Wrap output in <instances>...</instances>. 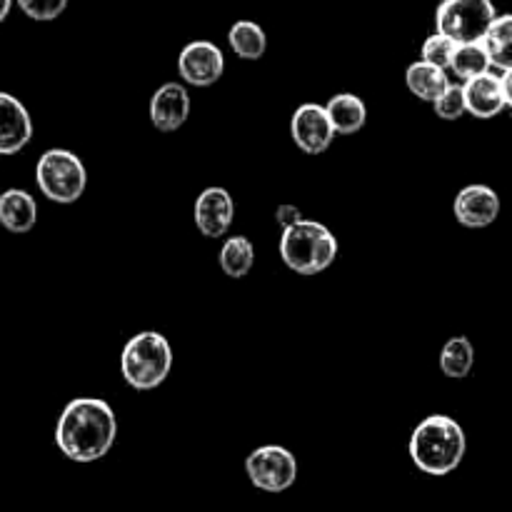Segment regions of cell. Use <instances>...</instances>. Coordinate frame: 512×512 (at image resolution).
<instances>
[{
    "instance_id": "1",
    "label": "cell",
    "mask_w": 512,
    "mask_h": 512,
    "mask_svg": "<svg viewBox=\"0 0 512 512\" xmlns=\"http://www.w3.org/2000/svg\"><path fill=\"white\" fill-rule=\"evenodd\" d=\"M118 438V418L100 398H75L55 423V445L73 463L105 458Z\"/></svg>"
},
{
    "instance_id": "2",
    "label": "cell",
    "mask_w": 512,
    "mask_h": 512,
    "mask_svg": "<svg viewBox=\"0 0 512 512\" xmlns=\"http://www.w3.org/2000/svg\"><path fill=\"white\" fill-rule=\"evenodd\" d=\"M465 450H468V438L458 420L438 413L428 415L415 425L408 445L415 468L433 478H443V475L458 470L465 458Z\"/></svg>"
},
{
    "instance_id": "3",
    "label": "cell",
    "mask_w": 512,
    "mask_h": 512,
    "mask_svg": "<svg viewBox=\"0 0 512 512\" xmlns=\"http://www.w3.org/2000/svg\"><path fill=\"white\" fill-rule=\"evenodd\" d=\"M338 238L318 220H298L280 235V258L293 273L318 275L338 258Z\"/></svg>"
},
{
    "instance_id": "4",
    "label": "cell",
    "mask_w": 512,
    "mask_h": 512,
    "mask_svg": "<svg viewBox=\"0 0 512 512\" xmlns=\"http://www.w3.org/2000/svg\"><path fill=\"white\" fill-rule=\"evenodd\" d=\"M173 370V348L168 338L155 330H143L125 343L120 355V373L133 390H155Z\"/></svg>"
},
{
    "instance_id": "5",
    "label": "cell",
    "mask_w": 512,
    "mask_h": 512,
    "mask_svg": "<svg viewBox=\"0 0 512 512\" xmlns=\"http://www.w3.org/2000/svg\"><path fill=\"white\" fill-rule=\"evenodd\" d=\"M35 183L48 200L70 205L83 198L88 188V170L73 150L50 148L40 155L35 165Z\"/></svg>"
},
{
    "instance_id": "6",
    "label": "cell",
    "mask_w": 512,
    "mask_h": 512,
    "mask_svg": "<svg viewBox=\"0 0 512 512\" xmlns=\"http://www.w3.org/2000/svg\"><path fill=\"white\" fill-rule=\"evenodd\" d=\"M493 0H443L435 10V33L460 43H480L495 20Z\"/></svg>"
},
{
    "instance_id": "7",
    "label": "cell",
    "mask_w": 512,
    "mask_h": 512,
    "mask_svg": "<svg viewBox=\"0 0 512 512\" xmlns=\"http://www.w3.org/2000/svg\"><path fill=\"white\" fill-rule=\"evenodd\" d=\"M245 473L263 493H285L298 480V460L283 445H263L245 458Z\"/></svg>"
},
{
    "instance_id": "8",
    "label": "cell",
    "mask_w": 512,
    "mask_h": 512,
    "mask_svg": "<svg viewBox=\"0 0 512 512\" xmlns=\"http://www.w3.org/2000/svg\"><path fill=\"white\" fill-rule=\"evenodd\" d=\"M178 73L183 83L195 88H208L218 83L225 73V55L210 40H193L178 55Z\"/></svg>"
},
{
    "instance_id": "9",
    "label": "cell",
    "mask_w": 512,
    "mask_h": 512,
    "mask_svg": "<svg viewBox=\"0 0 512 512\" xmlns=\"http://www.w3.org/2000/svg\"><path fill=\"white\" fill-rule=\"evenodd\" d=\"M290 138L303 153H325L335 140V130L325 113V105L303 103L300 108H295L293 118H290Z\"/></svg>"
},
{
    "instance_id": "10",
    "label": "cell",
    "mask_w": 512,
    "mask_h": 512,
    "mask_svg": "<svg viewBox=\"0 0 512 512\" xmlns=\"http://www.w3.org/2000/svg\"><path fill=\"white\" fill-rule=\"evenodd\" d=\"M195 228L200 230V235L210 240H218L223 235H228L230 225L235 220V200L220 185H210L195 200Z\"/></svg>"
},
{
    "instance_id": "11",
    "label": "cell",
    "mask_w": 512,
    "mask_h": 512,
    "mask_svg": "<svg viewBox=\"0 0 512 512\" xmlns=\"http://www.w3.org/2000/svg\"><path fill=\"white\" fill-rule=\"evenodd\" d=\"M453 213L455 220H458L463 228H488V225H493L500 215V195L495 193L490 185H465V188L455 195Z\"/></svg>"
},
{
    "instance_id": "12",
    "label": "cell",
    "mask_w": 512,
    "mask_h": 512,
    "mask_svg": "<svg viewBox=\"0 0 512 512\" xmlns=\"http://www.w3.org/2000/svg\"><path fill=\"white\" fill-rule=\"evenodd\" d=\"M150 123L160 133H175L190 115V93L183 83H163L148 105Z\"/></svg>"
},
{
    "instance_id": "13",
    "label": "cell",
    "mask_w": 512,
    "mask_h": 512,
    "mask_svg": "<svg viewBox=\"0 0 512 512\" xmlns=\"http://www.w3.org/2000/svg\"><path fill=\"white\" fill-rule=\"evenodd\" d=\"M33 138L28 108L15 95L0 93V155H15Z\"/></svg>"
},
{
    "instance_id": "14",
    "label": "cell",
    "mask_w": 512,
    "mask_h": 512,
    "mask_svg": "<svg viewBox=\"0 0 512 512\" xmlns=\"http://www.w3.org/2000/svg\"><path fill=\"white\" fill-rule=\"evenodd\" d=\"M463 95H465V110H468V115H473V118L478 120H493L495 115H500L505 108H508V105H505V93H503V83H500V75L490 73V70L488 73L465 80Z\"/></svg>"
},
{
    "instance_id": "15",
    "label": "cell",
    "mask_w": 512,
    "mask_h": 512,
    "mask_svg": "<svg viewBox=\"0 0 512 512\" xmlns=\"http://www.w3.org/2000/svg\"><path fill=\"white\" fill-rule=\"evenodd\" d=\"M38 223V203L23 188H8L0 193V225L13 235H25Z\"/></svg>"
},
{
    "instance_id": "16",
    "label": "cell",
    "mask_w": 512,
    "mask_h": 512,
    "mask_svg": "<svg viewBox=\"0 0 512 512\" xmlns=\"http://www.w3.org/2000/svg\"><path fill=\"white\" fill-rule=\"evenodd\" d=\"M325 113L333 123L335 135H355L365 128V120H368V108H365L363 98L355 93L333 95L325 103Z\"/></svg>"
},
{
    "instance_id": "17",
    "label": "cell",
    "mask_w": 512,
    "mask_h": 512,
    "mask_svg": "<svg viewBox=\"0 0 512 512\" xmlns=\"http://www.w3.org/2000/svg\"><path fill=\"white\" fill-rule=\"evenodd\" d=\"M448 83V70L425 63V60H415V63H410L408 70H405V85H408V90L418 100H425V103H433V100L448 88Z\"/></svg>"
},
{
    "instance_id": "18",
    "label": "cell",
    "mask_w": 512,
    "mask_h": 512,
    "mask_svg": "<svg viewBox=\"0 0 512 512\" xmlns=\"http://www.w3.org/2000/svg\"><path fill=\"white\" fill-rule=\"evenodd\" d=\"M483 48L488 50V58L493 68H512V13L495 15L488 33L483 35Z\"/></svg>"
},
{
    "instance_id": "19",
    "label": "cell",
    "mask_w": 512,
    "mask_h": 512,
    "mask_svg": "<svg viewBox=\"0 0 512 512\" xmlns=\"http://www.w3.org/2000/svg\"><path fill=\"white\" fill-rule=\"evenodd\" d=\"M228 43L238 58L260 60L268 50V35H265L263 25H258L255 20H238L230 25Z\"/></svg>"
},
{
    "instance_id": "20",
    "label": "cell",
    "mask_w": 512,
    "mask_h": 512,
    "mask_svg": "<svg viewBox=\"0 0 512 512\" xmlns=\"http://www.w3.org/2000/svg\"><path fill=\"white\" fill-rule=\"evenodd\" d=\"M475 365V345L465 335H455L440 350V370L445 378L463 380L473 373Z\"/></svg>"
},
{
    "instance_id": "21",
    "label": "cell",
    "mask_w": 512,
    "mask_h": 512,
    "mask_svg": "<svg viewBox=\"0 0 512 512\" xmlns=\"http://www.w3.org/2000/svg\"><path fill=\"white\" fill-rule=\"evenodd\" d=\"M255 265V245L245 235H230L220 248V268L228 278L243 280Z\"/></svg>"
},
{
    "instance_id": "22",
    "label": "cell",
    "mask_w": 512,
    "mask_h": 512,
    "mask_svg": "<svg viewBox=\"0 0 512 512\" xmlns=\"http://www.w3.org/2000/svg\"><path fill=\"white\" fill-rule=\"evenodd\" d=\"M493 68L488 58V50L483 48V43H460L455 45L453 60H450V73L458 80H470L475 75H483Z\"/></svg>"
},
{
    "instance_id": "23",
    "label": "cell",
    "mask_w": 512,
    "mask_h": 512,
    "mask_svg": "<svg viewBox=\"0 0 512 512\" xmlns=\"http://www.w3.org/2000/svg\"><path fill=\"white\" fill-rule=\"evenodd\" d=\"M433 110L440 120H448V123H455V120L463 118L468 110H465V95H463V83H453L450 80L448 88L433 100Z\"/></svg>"
},
{
    "instance_id": "24",
    "label": "cell",
    "mask_w": 512,
    "mask_h": 512,
    "mask_svg": "<svg viewBox=\"0 0 512 512\" xmlns=\"http://www.w3.org/2000/svg\"><path fill=\"white\" fill-rule=\"evenodd\" d=\"M453 53H455L453 40L445 38V35H440V33H433L430 38H425L423 48H420V55H423L420 60H425V63L438 65V68L448 70L450 60H453Z\"/></svg>"
},
{
    "instance_id": "25",
    "label": "cell",
    "mask_w": 512,
    "mask_h": 512,
    "mask_svg": "<svg viewBox=\"0 0 512 512\" xmlns=\"http://www.w3.org/2000/svg\"><path fill=\"white\" fill-rule=\"evenodd\" d=\"M23 15L38 23H50V20L60 18L68 8V0H15Z\"/></svg>"
},
{
    "instance_id": "26",
    "label": "cell",
    "mask_w": 512,
    "mask_h": 512,
    "mask_svg": "<svg viewBox=\"0 0 512 512\" xmlns=\"http://www.w3.org/2000/svg\"><path fill=\"white\" fill-rule=\"evenodd\" d=\"M275 220H278L280 228H290V225H295L298 220H303V213H300L298 205H290V203H283L275 208Z\"/></svg>"
},
{
    "instance_id": "27",
    "label": "cell",
    "mask_w": 512,
    "mask_h": 512,
    "mask_svg": "<svg viewBox=\"0 0 512 512\" xmlns=\"http://www.w3.org/2000/svg\"><path fill=\"white\" fill-rule=\"evenodd\" d=\"M500 83H503L505 105H510V108H512V68L503 70V75H500Z\"/></svg>"
},
{
    "instance_id": "28",
    "label": "cell",
    "mask_w": 512,
    "mask_h": 512,
    "mask_svg": "<svg viewBox=\"0 0 512 512\" xmlns=\"http://www.w3.org/2000/svg\"><path fill=\"white\" fill-rule=\"evenodd\" d=\"M10 10H13V0H0V23L8 18Z\"/></svg>"
}]
</instances>
